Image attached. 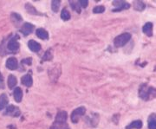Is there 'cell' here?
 Masks as SVG:
<instances>
[{
	"label": "cell",
	"mask_w": 156,
	"mask_h": 129,
	"mask_svg": "<svg viewBox=\"0 0 156 129\" xmlns=\"http://www.w3.org/2000/svg\"><path fill=\"white\" fill-rule=\"evenodd\" d=\"M139 96L145 101L152 100L155 97V89L153 87L147 86V84H141L139 88Z\"/></svg>",
	"instance_id": "obj_1"
},
{
	"label": "cell",
	"mask_w": 156,
	"mask_h": 129,
	"mask_svg": "<svg viewBox=\"0 0 156 129\" xmlns=\"http://www.w3.org/2000/svg\"><path fill=\"white\" fill-rule=\"evenodd\" d=\"M130 39H131V35L129 33H122L114 39V44L117 48L122 47L126 43H128V42Z\"/></svg>",
	"instance_id": "obj_2"
},
{
	"label": "cell",
	"mask_w": 156,
	"mask_h": 129,
	"mask_svg": "<svg viewBox=\"0 0 156 129\" xmlns=\"http://www.w3.org/2000/svg\"><path fill=\"white\" fill-rule=\"evenodd\" d=\"M86 113V108L84 107H80L77 109H75L71 114V120L73 123H77L79 119L83 116Z\"/></svg>",
	"instance_id": "obj_3"
},
{
	"label": "cell",
	"mask_w": 156,
	"mask_h": 129,
	"mask_svg": "<svg viewBox=\"0 0 156 129\" xmlns=\"http://www.w3.org/2000/svg\"><path fill=\"white\" fill-rule=\"evenodd\" d=\"M4 115H9V116H12V117H18L20 115V110L16 106H7L6 109H5V112L4 113Z\"/></svg>",
	"instance_id": "obj_4"
},
{
	"label": "cell",
	"mask_w": 156,
	"mask_h": 129,
	"mask_svg": "<svg viewBox=\"0 0 156 129\" xmlns=\"http://www.w3.org/2000/svg\"><path fill=\"white\" fill-rule=\"evenodd\" d=\"M113 5L116 7L113 12H120L122 10H127L130 7V4L126 1H113Z\"/></svg>",
	"instance_id": "obj_5"
},
{
	"label": "cell",
	"mask_w": 156,
	"mask_h": 129,
	"mask_svg": "<svg viewBox=\"0 0 156 129\" xmlns=\"http://www.w3.org/2000/svg\"><path fill=\"white\" fill-rule=\"evenodd\" d=\"M7 49L11 52H17L19 49V43L16 37L11 38L7 43Z\"/></svg>",
	"instance_id": "obj_6"
},
{
	"label": "cell",
	"mask_w": 156,
	"mask_h": 129,
	"mask_svg": "<svg viewBox=\"0 0 156 129\" xmlns=\"http://www.w3.org/2000/svg\"><path fill=\"white\" fill-rule=\"evenodd\" d=\"M5 65H6L7 69L11 70H15L18 67V62L15 57H10V58L7 59Z\"/></svg>",
	"instance_id": "obj_7"
},
{
	"label": "cell",
	"mask_w": 156,
	"mask_h": 129,
	"mask_svg": "<svg viewBox=\"0 0 156 129\" xmlns=\"http://www.w3.org/2000/svg\"><path fill=\"white\" fill-rule=\"evenodd\" d=\"M33 29L34 26L32 24H30V23H25V24H23L22 25V27L20 29V31H21V33H22L23 35L29 36L30 34L32 33Z\"/></svg>",
	"instance_id": "obj_8"
},
{
	"label": "cell",
	"mask_w": 156,
	"mask_h": 129,
	"mask_svg": "<svg viewBox=\"0 0 156 129\" xmlns=\"http://www.w3.org/2000/svg\"><path fill=\"white\" fill-rule=\"evenodd\" d=\"M67 118L68 115L65 111H60L56 115L55 121L56 122H61V123H65L67 121Z\"/></svg>",
	"instance_id": "obj_9"
},
{
	"label": "cell",
	"mask_w": 156,
	"mask_h": 129,
	"mask_svg": "<svg viewBox=\"0 0 156 129\" xmlns=\"http://www.w3.org/2000/svg\"><path fill=\"white\" fill-rule=\"evenodd\" d=\"M28 47L33 52H38L41 49V45L35 40H30L28 42Z\"/></svg>",
	"instance_id": "obj_10"
},
{
	"label": "cell",
	"mask_w": 156,
	"mask_h": 129,
	"mask_svg": "<svg viewBox=\"0 0 156 129\" xmlns=\"http://www.w3.org/2000/svg\"><path fill=\"white\" fill-rule=\"evenodd\" d=\"M21 82H22V84H23L26 87L32 86V83H33L32 76L30 74H27V75H23L22 78H21Z\"/></svg>",
	"instance_id": "obj_11"
},
{
	"label": "cell",
	"mask_w": 156,
	"mask_h": 129,
	"mask_svg": "<svg viewBox=\"0 0 156 129\" xmlns=\"http://www.w3.org/2000/svg\"><path fill=\"white\" fill-rule=\"evenodd\" d=\"M14 99L17 102H21L23 99V91L20 88H16L13 92Z\"/></svg>",
	"instance_id": "obj_12"
},
{
	"label": "cell",
	"mask_w": 156,
	"mask_h": 129,
	"mask_svg": "<svg viewBox=\"0 0 156 129\" xmlns=\"http://www.w3.org/2000/svg\"><path fill=\"white\" fill-rule=\"evenodd\" d=\"M142 31L147 36H153V24L152 23H147L142 27Z\"/></svg>",
	"instance_id": "obj_13"
},
{
	"label": "cell",
	"mask_w": 156,
	"mask_h": 129,
	"mask_svg": "<svg viewBox=\"0 0 156 129\" xmlns=\"http://www.w3.org/2000/svg\"><path fill=\"white\" fill-rule=\"evenodd\" d=\"M8 102H9V99H8L7 95L5 94H1L0 95V110L6 108V107L8 105Z\"/></svg>",
	"instance_id": "obj_14"
},
{
	"label": "cell",
	"mask_w": 156,
	"mask_h": 129,
	"mask_svg": "<svg viewBox=\"0 0 156 129\" xmlns=\"http://www.w3.org/2000/svg\"><path fill=\"white\" fill-rule=\"evenodd\" d=\"M36 34L37 36V37H39L42 40H47V39H49V33L45 30L44 29L40 28L38 30H36Z\"/></svg>",
	"instance_id": "obj_15"
},
{
	"label": "cell",
	"mask_w": 156,
	"mask_h": 129,
	"mask_svg": "<svg viewBox=\"0 0 156 129\" xmlns=\"http://www.w3.org/2000/svg\"><path fill=\"white\" fill-rule=\"evenodd\" d=\"M87 120L89 121V123L92 126V127H95L98 123V120H99V116L98 115L96 114H93L91 115L89 117H87Z\"/></svg>",
	"instance_id": "obj_16"
},
{
	"label": "cell",
	"mask_w": 156,
	"mask_h": 129,
	"mask_svg": "<svg viewBox=\"0 0 156 129\" xmlns=\"http://www.w3.org/2000/svg\"><path fill=\"white\" fill-rule=\"evenodd\" d=\"M142 128V122L140 120H134L132 123H130L126 129H141Z\"/></svg>",
	"instance_id": "obj_17"
},
{
	"label": "cell",
	"mask_w": 156,
	"mask_h": 129,
	"mask_svg": "<svg viewBox=\"0 0 156 129\" xmlns=\"http://www.w3.org/2000/svg\"><path fill=\"white\" fill-rule=\"evenodd\" d=\"M50 129H70L69 128L68 124L65 123H61V122H54L53 125L51 126Z\"/></svg>",
	"instance_id": "obj_18"
},
{
	"label": "cell",
	"mask_w": 156,
	"mask_h": 129,
	"mask_svg": "<svg viewBox=\"0 0 156 129\" xmlns=\"http://www.w3.org/2000/svg\"><path fill=\"white\" fill-rule=\"evenodd\" d=\"M8 87H9V88H13L16 85H17V78H16V76L15 75H9V77H8Z\"/></svg>",
	"instance_id": "obj_19"
},
{
	"label": "cell",
	"mask_w": 156,
	"mask_h": 129,
	"mask_svg": "<svg viewBox=\"0 0 156 129\" xmlns=\"http://www.w3.org/2000/svg\"><path fill=\"white\" fill-rule=\"evenodd\" d=\"M148 128L156 129V120L155 114L151 115L149 119H148Z\"/></svg>",
	"instance_id": "obj_20"
},
{
	"label": "cell",
	"mask_w": 156,
	"mask_h": 129,
	"mask_svg": "<svg viewBox=\"0 0 156 129\" xmlns=\"http://www.w3.org/2000/svg\"><path fill=\"white\" fill-rule=\"evenodd\" d=\"M134 10L141 12L145 9V4L142 1H134Z\"/></svg>",
	"instance_id": "obj_21"
},
{
	"label": "cell",
	"mask_w": 156,
	"mask_h": 129,
	"mask_svg": "<svg viewBox=\"0 0 156 129\" xmlns=\"http://www.w3.org/2000/svg\"><path fill=\"white\" fill-rule=\"evenodd\" d=\"M25 9H26L27 12H29L30 14H31V15H39V14H40L39 12L35 9L34 6H32V5L30 4H25Z\"/></svg>",
	"instance_id": "obj_22"
},
{
	"label": "cell",
	"mask_w": 156,
	"mask_h": 129,
	"mask_svg": "<svg viewBox=\"0 0 156 129\" xmlns=\"http://www.w3.org/2000/svg\"><path fill=\"white\" fill-rule=\"evenodd\" d=\"M61 4V1L60 0H52L51 1V9L54 12H57L59 10Z\"/></svg>",
	"instance_id": "obj_23"
},
{
	"label": "cell",
	"mask_w": 156,
	"mask_h": 129,
	"mask_svg": "<svg viewBox=\"0 0 156 129\" xmlns=\"http://www.w3.org/2000/svg\"><path fill=\"white\" fill-rule=\"evenodd\" d=\"M61 18L63 21H68L70 19V13L68 11L67 9H63L61 12Z\"/></svg>",
	"instance_id": "obj_24"
},
{
	"label": "cell",
	"mask_w": 156,
	"mask_h": 129,
	"mask_svg": "<svg viewBox=\"0 0 156 129\" xmlns=\"http://www.w3.org/2000/svg\"><path fill=\"white\" fill-rule=\"evenodd\" d=\"M69 4H70V6L72 7V9L77 12V13H80L81 12V6L80 4H78V2H76V1H69Z\"/></svg>",
	"instance_id": "obj_25"
},
{
	"label": "cell",
	"mask_w": 156,
	"mask_h": 129,
	"mask_svg": "<svg viewBox=\"0 0 156 129\" xmlns=\"http://www.w3.org/2000/svg\"><path fill=\"white\" fill-rule=\"evenodd\" d=\"M11 19L12 21L15 23V24H20V22L22 21V17L19 14H17V13H12L11 14Z\"/></svg>",
	"instance_id": "obj_26"
},
{
	"label": "cell",
	"mask_w": 156,
	"mask_h": 129,
	"mask_svg": "<svg viewBox=\"0 0 156 129\" xmlns=\"http://www.w3.org/2000/svg\"><path fill=\"white\" fill-rule=\"evenodd\" d=\"M52 57H53V56L51 54V51H50V49H49L45 52L44 56L43 57V60L44 61H50V60L52 59Z\"/></svg>",
	"instance_id": "obj_27"
},
{
	"label": "cell",
	"mask_w": 156,
	"mask_h": 129,
	"mask_svg": "<svg viewBox=\"0 0 156 129\" xmlns=\"http://www.w3.org/2000/svg\"><path fill=\"white\" fill-rule=\"evenodd\" d=\"M105 11V7L103 5H100V6H96L94 8L93 10V12L94 13H102Z\"/></svg>",
	"instance_id": "obj_28"
},
{
	"label": "cell",
	"mask_w": 156,
	"mask_h": 129,
	"mask_svg": "<svg viewBox=\"0 0 156 129\" xmlns=\"http://www.w3.org/2000/svg\"><path fill=\"white\" fill-rule=\"evenodd\" d=\"M78 4H80L81 7L82 8H86L89 4V1L88 0H79L78 1Z\"/></svg>",
	"instance_id": "obj_29"
},
{
	"label": "cell",
	"mask_w": 156,
	"mask_h": 129,
	"mask_svg": "<svg viewBox=\"0 0 156 129\" xmlns=\"http://www.w3.org/2000/svg\"><path fill=\"white\" fill-rule=\"evenodd\" d=\"M31 62H32V59L31 58V57H28V58H25L22 60V62L23 64H26V65H31Z\"/></svg>",
	"instance_id": "obj_30"
},
{
	"label": "cell",
	"mask_w": 156,
	"mask_h": 129,
	"mask_svg": "<svg viewBox=\"0 0 156 129\" xmlns=\"http://www.w3.org/2000/svg\"><path fill=\"white\" fill-rule=\"evenodd\" d=\"M0 88H4V79L2 77V75L0 74Z\"/></svg>",
	"instance_id": "obj_31"
}]
</instances>
